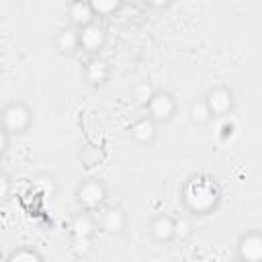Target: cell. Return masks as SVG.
I'll return each mask as SVG.
<instances>
[{"label":"cell","instance_id":"d4e9b609","mask_svg":"<svg viewBox=\"0 0 262 262\" xmlns=\"http://www.w3.org/2000/svg\"><path fill=\"white\" fill-rule=\"evenodd\" d=\"M0 164H2V156H0Z\"/></svg>","mask_w":262,"mask_h":262},{"label":"cell","instance_id":"6da1fadb","mask_svg":"<svg viewBox=\"0 0 262 262\" xmlns=\"http://www.w3.org/2000/svg\"><path fill=\"white\" fill-rule=\"evenodd\" d=\"M182 203L194 215H205L219 203V188L213 180L203 176H192L182 188Z\"/></svg>","mask_w":262,"mask_h":262},{"label":"cell","instance_id":"9c48e42d","mask_svg":"<svg viewBox=\"0 0 262 262\" xmlns=\"http://www.w3.org/2000/svg\"><path fill=\"white\" fill-rule=\"evenodd\" d=\"M158 129H160V125H158L151 117L143 115V117L135 119V121L129 125V137H131L137 145H151V143L158 139Z\"/></svg>","mask_w":262,"mask_h":262},{"label":"cell","instance_id":"7402d4cb","mask_svg":"<svg viewBox=\"0 0 262 262\" xmlns=\"http://www.w3.org/2000/svg\"><path fill=\"white\" fill-rule=\"evenodd\" d=\"M10 192H12V180H10L8 174H4V172L0 170V203L6 201V199L10 196Z\"/></svg>","mask_w":262,"mask_h":262},{"label":"cell","instance_id":"5bb4252c","mask_svg":"<svg viewBox=\"0 0 262 262\" xmlns=\"http://www.w3.org/2000/svg\"><path fill=\"white\" fill-rule=\"evenodd\" d=\"M68 18L72 27H84L92 20H96V12L92 10L88 0H70L68 2Z\"/></svg>","mask_w":262,"mask_h":262},{"label":"cell","instance_id":"5b68a950","mask_svg":"<svg viewBox=\"0 0 262 262\" xmlns=\"http://www.w3.org/2000/svg\"><path fill=\"white\" fill-rule=\"evenodd\" d=\"M203 100L207 102V106H209L213 119H215V117H227V115L233 111V106H235V94H233V90H231L229 86H225V84H217V86L209 88V90L205 92Z\"/></svg>","mask_w":262,"mask_h":262},{"label":"cell","instance_id":"3957f363","mask_svg":"<svg viewBox=\"0 0 262 262\" xmlns=\"http://www.w3.org/2000/svg\"><path fill=\"white\" fill-rule=\"evenodd\" d=\"M74 196H76V203L82 209L94 213L104 205V201L108 196V190H106V184L100 178H86V180L78 182Z\"/></svg>","mask_w":262,"mask_h":262},{"label":"cell","instance_id":"8fae6325","mask_svg":"<svg viewBox=\"0 0 262 262\" xmlns=\"http://www.w3.org/2000/svg\"><path fill=\"white\" fill-rule=\"evenodd\" d=\"M96 231H98V221L92 215V211L82 209L80 213L72 215V219H70V233H72V237H88V239H94Z\"/></svg>","mask_w":262,"mask_h":262},{"label":"cell","instance_id":"7a4b0ae2","mask_svg":"<svg viewBox=\"0 0 262 262\" xmlns=\"http://www.w3.org/2000/svg\"><path fill=\"white\" fill-rule=\"evenodd\" d=\"M33 125V111L23 100H12L0 111V127L10 135H25Z\"/></svg>","mask_w":262,"mask_h":262},{"label":"cell","instance_id":"ba28073f","mask_svg":"<svg viewBox=\"0 0 262 262\" xmlns=\"http://www.w3.org/2000/svg\"><path fill=\"white\" fill-rule=\"evenodd\" d=\"M78 37H80V49H84L90 55H96L106 43V29L98 20H92L78 29Z\"/></svg>","mask_w":262,"mask_h":262},{"label":"cell","instance_id":"9a60e30c","mask_svg":"<svg viewBox=\"0 0 262 262\" xmlns=\"http://www.w3.org/2000/svg\"><path fill=\"white\" fill-rule=\"evenodd\" d=\"M6 258L10 262H43L45 260L43 254L33 246H18V248L10 250Z\"/></svg>","mask_w":262,"mask_h":262},{"label":"cell","instance_id":"277c9868","mask_svg":"<svg viewBox=\"0 0 262 262\" xmlns=\"http://www.w3.org/2000/svg\"><path fill=\"white\" fill-rule=\"evenodd\" d=\"M176 96L168 90H156L149 98V102L145 104V111H147V117H151L158 125L162 123H168L174 119L176 115Z\"/></svg>","mask_w":262,"mask_h":262},{"label":"cell","instance_id":"d6986e66","mask_svg":"<svg viewBox=\"0 0 262 262\" xmlns=\"http://www.w3.org/2000/svg\"><path fill=\"white\" fill-rule=\"evenodd\" d=\"M88 2L96 12V16H111L123 6V0H88Z\"/></svg>","mask_w":262,"mask_h":262},{"label":"cell","instance_id":"484cf974","mask_svg":"<svg viewBox=\"0 0 262 262\" xmlns=\"http://www.w3.org/2000/svg\"><path fill=\"white\" fill-rule=\"evenodd\" d=\"M68 2H70V0H68Z\"/></svg>","mask_w":262,"mask_h":262},{"label":"cell","instance_id":"4fadbf2b","mask_svg":"<svg viewBox=\"0 0 262 262\" xmlns=\"http://www.w3.org/2000/svg\"><path fill=\"white\" fill-rule=\"evenodd\" d=\"M53 47L57 53L61 55H72L80 49V37H78V27H61L55 35H53Z\"/></svg>","mask_w":262,"mask_h":262},{"label":"cell","instance_id":"44dd1931","mask_svg":"<svg viewBox=\"0 0 262 262\" xmlns=\"http://www.w3.org/2000/svg\"><path fill=\"white\" fill-rule=\"evenodd\" d=\"M72 244H74L72 250L76 256H86L92 248V239H88V237H72Z\"/></svg>","mask_w":262,"mask_h":262},{"label":"cell","instance_id":"52a82bcc","mask_svg":"<svg viewBox=\"0 0 262 262\" xmlns=\"http://www.w3.org/2000/svg\"><path fill=\"white\" fill-rule=\"evenodd\" d=\"M235 256L242 262H260L262 260V233L258 229H250L237 237Z\"/></svg>","mask_w":262,"mask_h":262},{"label":"cell","instance_id":"2e32d148","mask_svg":"<svg viewBox=\"0 0 262 262\" xmlns=\"http://www.w3.org/2000/svg\"><path fill=\"white\" fill-rule=\"evenodd\" d=\"M188 119L194 125H207L213 119V115H211V111H209V106L203 98H196L188 104Z\"/></svg>","mask_w":262,"mask_h":262},{"label":"cell","instance_id":"e0dca14e","mask_svg":"<svg viewBox=\"0 0 262 262\" xmlns=\"http://www.w3.org/2000/svg\"><path fill=\"white\" fill-rule=\"evenodd\" d=\"M154 92H156V88H154L149 82H137V84H133V88H131V98H133L135 104L145 106V104L149 102V98H151Z\"/></svg>","mask_w":262,"mask_h":262},{"label":"cell","instance_id":"7c38bea8","mask_svg":"<svg viewBox=\"0 0 262 262\" xmlns=\"http://www.w3.org/2000/svg\"><path fill=\"white\" fill-rule=\"evenodd\" d=\"M149 237L158 244H168L174 239V217L168 213H158L149 221Z\"/></svg>","mask_w":262,"mask_h":262},{"label":"cell","instance_id":"8992f818","mask_svg":"<svg viewBox=\"0 0 262 262\" xmlns=\"http://www.w3.org/2000/svg\"><path fill=\"white\" fill-rule=\"evenodd\" d=\"M98 229H102L104 233H111V235H121L125 229H127V213L117 207V205H108V207H100L98 209Z\"/></svg>","mask_w":262,"mask_h":262},{"label":"cell","instance_id":"ffe728a7","mask_svg":"<svg viewBox=\"0 0 262 262\" xmlns=\"http://www.w3.org/2000/svg\"><path fill=\"white\" fill-rule=\"evenodd\" d=\"M35 188L41 190V194L51 196L55 192V182L51 176H39V178H35Z\"/></svg>","mask_w":262,"mask_h":262},{"label":"cell","instance_id":"cb8c5ba5","mask_svg":"<svg viewBox=\"0 0 262 262\" xmlns=\"http://www.w3.org/2000/svg\"><path fill=\"white\" fill-rule=\"evenodd\" d=\"M172 2H174V0H145V4H147L149 8H156V10H164V8H168Z\"/></svg>","mask_w":262,"mask_h":262},{"label":"cell","instance_id":"603a6c76","mask_svg":"<svg viewBox=\"0 0 262 262\" xmlns=\"http://www.w3.org/2000/svg\"><path fill=\"white\" fill-rule=\"evenodd\" d=\"M8 145H10V135L0 127V156H4V154H6Z\"/></svg>","mask_w":262,"mask_h":262},{"label":"cell","instance_id":"ac0fdd59","mask_svg":"<svg viewBox=\"0 0 262 262\" xmlns=\"http://www.w3.org/2000/svg\"><path fill=\"white\" fill-rule=\"evenodd\" d=\"M192 229H194V225L188 215L174 217V239H180V242L188 239L192 235Z\"/></svg>","mask_w":262,"mask_h":262},{"label":"cell","instance_id":"30bf717a","mask_svg":"<svg viewBox=\"0 0 262 262\" xmlns=\"http://www.w3.org/2000/svg\"><path fill=\"white\" fill-rule=\"evenodd\" d=\"M108 78H111V66H108V61L102 59L98 53L92 55L86 61V66H84V80L90 86L98 88V86H104L108 82Z\"/></svg>","mask_w":262,"mask_h":262}]
</instances>
